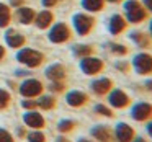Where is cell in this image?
<instances>
[{"instance_id":"f35d334b","label":"cell","mask_w":152,"mask_h":142,"mask_svg":"<svg viewBox=\"0 0 152 142\" xmlns=\"http://www.w3.org/2000/svg\"><path fill=\"white\" fill-rule=\"evenodd\" d=\"M56 142H70V139H67L66 135H59V137H56Z\"/></svg>"},{"instance_id":"4316f807","label":"cell","mask_w":152,"mask_h":142,"mask_svg":"<svg viewBox=\"0 0 152 142\" xmlns=\"http://www.w3.org/2000/svg\"><path fill=\"white\" fill-rule=\"evenodd\" d=\"M108 47H110V52L111 54H115V56H126V54L129 52V49L126 46H123V44H119V43H110L108 44Z\"/></svg>"},{"instance_id":"7bdbcfd3","label":"cell","mask_w":152,"mask_h":142,"mask_svg":"<svg viewBox=\"0 0 152 142\" xmlns=\"http://www.w3.org/2000/svg\"><path fill=\"white\" fill-rule=\"evenodd\" d=\"M77 142H96V141H92V139H85V137H80Z\"/></svg>"},{"instance_id":"9c48e42d","label":"cell","mask_w":152,"mask_h":142,"mask_svg":"<svg viewBox=\"0 0 152 142\" xmlns=\"http://www.w3.org/2000/svg\"><path fill=\"white\" fill-rule=\"evenodd\" d=\"M43 90H44L43 83L36 79H26L20 85V93L25 98H36L43 93Z\"/></svg>"},{"instance_id":"d590c367","label":"cell","mask_w":152,"mask_h":142,"mask_svg":"<svg viewBox=\"0 0 152 142\" xmlns=\"http://www.w3.org/2000/svg\"><path fill=\"white\" fill-rule=\"evenodd\" d=\"M10 5L12 7H21V5H23V0H10Z\"/></svg>"},{"instance_id":"ffe728a7","label":"cell","mask_w":152,"mask_h":142,"mask_svg":"<svg viewBox=\"0 0 152 142\" xmlns=\"http://www.w3.org/2000/svg\"><path fill=\"white\" fill-rule=\"evenodd\" d=\"M34 17H36V13H34L33 8H30V7H18V10H17V20L20 21L21 25L33 23Z\"/></svg>"},{"instance_id":"f1b7e54d","label":"cell","mask_w":152,"mask_h":142,"mask_svg":"<svg viewBox=\"0 0 152 142\" xmlns=\"http://www.w3.org/2000/svg\"><path fill=\"white\" fill-rule=\"evenodd\" d=\"M10 100H12L10 93H8L7 90L0 88V109L8 108V105H10Z\"/></svg>"},{"instance_id":"d6a6232c","label":"cell","mask_w":152,"mask_h":142,"mask_svg":"<svg viewBox=\"0 0 152 142\" xmlns=\"http://www.w3.org/2000/svg\"><path fill=\"white\" fill-rule=\"evenodd\" d=\"M21 106H23L25 109H36L38 101H34V100H23V101H21Z\"/></svg>"},{"instance_id":"e0dca14e","label":"cell","mask_w":152,"mask_h":142,"mask_svg":"<svg viewBox=\"0 0 152 142\" xmlns=\"http://www.w3.org/2000/svg\"><path fill=\"white\" fill-rule=\"evenodd\" d=\"M46 77L51 80V82H57V80H64L66 79V67L62 64H53L46 69Z\"/></svg>"},{"instance_id":"8fae6325","label":"cell","mask_w":152,"mask_h":142,"mask_svg":"<svg viewBox=\"0 0 152 142\" xmlns=\"http://www.w3.org/2000/svg\"><path fill=\"white\" fill-rule=\"evenodd\" d=\"M113 134H115V142H131L136 137L134 127L126 122H118L113 129Z\"/></svg>"},{"instance_id":"2e32d148","label":"cell","mask_w":152,"mask_h":142,"mask_svg":"<svg viewBox=\"0 0 152 142\" xmlns=\"http://www.w3.org/2000/svg\"><path fill=\"white\" fill-rule=\"evenodd\" d=\"M129 38H131L132 43L137 44L141 49H147V47L152 46V38H151V34L144 33V31H132V33L129 34Z\"/></svg>"},{"instance_id":"7402d4cb","label":"cell","mask_w":152,"mask_h":142,"mask_svg":"<svg viewBox=\"0 0 152 142\" xmlns=\"http://www.w3.org/2000/svg\"><path fill=\"white\" fill-rule=\"evenodd\" d=\"M93 52H95V47L90 46V44H75L72 47V54L77 59H82V57H87V56H93Z\"/></svg>"},{"instance_id":"7a4b0ae2","label":"cell","mask_w":152,"mask_h":142,"mask_svg":"<svg viewBox=\"0 0 152 142\" xmlns=\"http://www.w3.org/2000/svg\"><path fill=\"white\" fill-rule=\"evenodd\" d=\"M96 20L88 13H75L72 18V25H74V30L79 36H88L90 33L93 31L95 28Z\"/></svg>"},{"instance_id":"5bb4252c","label":"cell","mask_w":152,"mask_h":142,"mask_svg":"<svg viewBox=\"0 0 152 142\" xmlns=\"http://www.w3.org/2000/svg\"><path fill=\"white\" fill-rule=\"evenodd\" d=\"M23 122H25V126H28L31 129H43L46 126V119L36 109H28L23 114Z\"/></svg>"},{"instance_id":"30bf717a","label":"cell","mask_w":152,"mask_h":142,"mask_svg":"<svg viewBox=\"0 0 152 142\" xmlns=\"http://www.w3.org/2000/svg\"><path fill=\"white\" fill-rule=\"evenodd\" d=\"M90 135L96 142H115L113 127L108 124H96L90 129Z\"/></svg>"},{"instance_id":"8d00e7d4","label":"cell","mask_w":152,"mask_h":142,"mask_svg":"<svg viewBox=\"0 0 152 142\" xmlns=\"http://www.w3.org/2000/svg\"><path fill=\"white\" fill-rule=\"evenodd\" d=\"M145 131H147L149 137H152V119H151V121H147V126H145Z\"/></svg>"},{"instance_id":"ab89813d","label":"cell","mask_w":152,"mask_h":142,"mask_svg":"<svg viewBox=\"0 0 152 142\" xmlns=\"http://www.w3.org/2000/svg\"><path fill=\"white\" fill-rule=\"evenodd\" d=\"M145 90H147V92H152V80H147V82H145Z\"/></svg>"},{"instance_id":"9a60e30c","label":"cell","mask_w":152,"mask_h":142,"mask_svg":"<svg viewBox=\"0 0 152 142\" xmlns=\"http://www.w3.org/2000/svg\"><path fill=\"white\" fill-rule=\"evenodd\" d=\"M126 28H128V21H126V18L123 17V15L115 13V15H111V17H110V21H108V30H110V33H111L113 36L124 33Z\"/></svg>"},{"instance_id":"cb8c5ba5","label":"cell","mask_w":152,"mask_h":142,"mask_svg":"<svg viewBox=\"0 0 152 142\" xmlns=\"http://www.w3.org/2000/svg\"><path fill=\"white\" fill-rule=\"evenodd\" d=\"M38 106L44 111H49V109L56 108V98L51 95H39V100H38Z\"/></svg>"},{"instance_id":"6da1fadb","label":"cell","mask_w":152,"mask_h":142,"mask_svg":"<svg viewBox=\"0 0 152 142\" xmlns=\"http://www.w3.org/2000/svg\"><path fill=\"white\" fill-rule=\"evenodd\" d=\"M124 15L126 21L132 25H139L149 18V12L139 0H126L124 2Z\"/></svg>"},{"instance_id":"44dd1931","label":"cell","mask_w":152,"mask_h":142,"mask_svg":"<svg viewBox=\"0 0 152 142\" xmlns=\"http://www.w3.org/2000/svg\"><path fill=\"white\" fill-rule=\"evenodd\" d=\"M82 8L90 13H98V12L105 10V0H80Z\"/></svg>"},{"instance_id":"74e56055","label":"cell","mask_w":152,"mask_h":142,"mask_svg":"<svg viewBox=\"0 0 152 142\" xmlns=\"http://www.w3.org/2000/svg\"><path fill=\"white\" fill-rule=\"evenodd\" d=\"M131 142H149V141H147V139H144L142 135H136V137L132 139Z\"/></svg>"},{"instance_id":"f6af8a7d","label":"cell","mask_w":152,"mask_h":142,"mask_svg":"<svg viewBox=\"0 0 152 142\" xmlns=\"http://www.w3.org/2000/svg\"><path fill=\"white\" fill-rule=\"evenodd\" d=\"M105 2H110V4H121L123 0H105Z\"/></svg>"},{"instance_id":"60d3db41","label":"cell","mask_w":152,"mask_h":142,"mask_svg":"<svg viewBox=\"0 0 152 142\" xmlns=\"http://www.w3.org/2000/svg\"><path fill=\"white\" fill-rule=\"evenodd\" d=\"M4 57H5V47L0 44V59H4Z\"/></svg>"},{"instance_id":"7c38bea8","label":"cell","mask_w":152,"mask_h":142,"mask_svg":"<svg viewBox=\"0 0 152 142\" xmlns=\"http://www.w3.org/2000/svg\"><path fill=\"white\" fill-rule=\"evenodd\" d=\"M88 101H90V96L82 90H70L66 95V103L70 108H82V106L88 105Z\"/></svg>"},{"instance_id":"bcb514c9","label":"cell","mask_w":152,"mask_h":142,"mask_svg":"<svg viewBox=\"0 0 152 142\" xmlns=\"http://www.w3.org/2000/svg\"><path fill=\"white\" fill-rule=\"evenodd\" d=\"M149 31H151V38H152V20H151V23H149Z\"/></svg>"},{"instance_id":"4fadbf2b","label":"cell","mask_w":152,"mask_h":142,"mask_svg":"<svg viewBox=\"0 0 152 142\" xmlns=\"http://www.w3.org/2000/svg\"><path fill=\"white\" fill-rule=\"evenodd\" d=\"M90 87H92V92L95 93L96 96H105L115 88V83H113V80L108 79V77H100V79L93 80Z\"/></svg>"},{"instance_id":"8992f818","label":"cell","mask_w":152,"mask_h":142,"mask_svg":"<svg viewBox=\"0 0 152 142\" xmlns=\"http://www.w3.org/2000/svg\"><path fill=\"white\" fill-rule=\"evenodd\" d=\"M48 38H49V41H51V43H54V44L67 43V41L72 38V30H70L66 23H56L49 30Z\"/></svg>"},{"instance_id":"ba28073f","label":"cell","mask_w":152,"mask_h":142,"mask_svg":"<svg viewBox=\"0 0 152 142\" xmlns=\"http://www.w3.org/2000/svg\"><path fill=\"white\" fill-rule=\"evenodd\" d=\"M131 118L137 122H147L152 119V105L147 101H139L131 108Z\"/></svg>"},{"instance_id":"5b68a950","label":"cell","mask_w":152,"mask_h":142,"mask_svg":"<svg viewBox=\"0 0 152 142\" xmlns=\"http://www.w3.org/2000/svg\"><path fill=\"white\" fill-rule=\"evenodd\" d=\"M131 67L139 75H149L152 74V54L149 52H139L132 57Z\"/></svg>"},{"instance_id":"3957f363","label":"cell","mask_w":152,"mask_h":142,"mask_svg":"<svg viewBox=\"0 0 152 142\" xmlns=\"http://www.w3.org/2000/svg\"><path fill=\"white\" fill-rule=\"evenodd\" d=\"M17 60L20 64L26 67H39L44 60V54L39 52L36 49H30V47H25V49H20L17 54Z\"/></svg>"},{"instance_id":"277c9868","label":"cell","mask_w":152,"mask_h":142,"mask_svg":"<svg viewBox=\"0 0 152 142\" xmlns=\"http://www.w3.org/2000/svg\"><path fill=\"white\" fill-rule=\"evenodd\" d=\"M80 70L85 75H98L105 70V60L100 57H93V56H87L80 59Z\"/></svg>"},{"instance_id":"ee69618b","label":"cell","mask_w":152,"mask_h":142,"mask_svg":"<svg viewBox=\"0 0 152 142\" xmlns=\"http://www.w3.org/2000/svg\"><path fill=\"white\" fill-rule=\"evenodd\" d=\"M17 75H28V72H25V70H17Z\"/></svg>"},{"instance_id":"83f0119b","label":"cell","mask_w":152,"mask_h":142,"mask_svg":"<svg viewBox=\"0 0 152 142\" xmlns=\"http://www.w3.org/2000/svg\"><path fill=\"white\" fill-rule=\"evenodd\" d=\"M26 139H28V142H46V135H44L39 129H34V131L28 132Z\"/></svg>"},{"instance_id":"e575fe53","label":"cell","mask_w":152,"mask_h":142,"mask_svg":"<svg viewBox=\"0 0 152 142\" xmlns=\"http://www.w3.org/2000/svg\"><path fill=\"white\" fill-rule=\"evenodd\" d=\"M141 4L144 5V8L149 12V13H152V0H142Z\"/></svg>"},{"instance_id":"1f68e13d","label":"cell","mask_w":152,"mask_h":142,"mask_svg":"<svg viewBox=\"0 0 152 142\" xmlns=\"http://www.w3.org/2000/svg\"><path fill=\"white\" fill-rule=\"evenodd\" d=\"M0 142H15V139L7 129L0 127Z\"/></svg>"},{"instance_id":"4dcf8cb0","label":"cell","mask_w":152,"mask_h":142,"mask_svg":"<svg viewBox=\"0 0 152 142\" xmlns=\"http://www.w3.org/2000/svg\"><path fill=\"white\" fill-rule=\"evenodd\" d=\"M49 90H51V92H54V93H61V92H64V90H66V85H64L62 80H57V82H51Z\"/></svg>"},{"instance_id":"b9f144b4","label":"cell","mask_w":152,"mask_h":142,"mask_svg":"<svg viewBox=\"0 0 152 142\" xmlns=\"http://www.w3.org/2000/svg\"><path fill=\"white\" fill-rule=\"evenodd\" d=\"M18 135H20V137H25V135H26V132H25V129H23V127L18 129Z\"/></svg>"},{"instance_id":"d4e9b609","label":"cell","mask_w":152,"mask_h":142,"mask_svg":"<svg viewBox=\"0 0 152 142\" xmlns=\"http://www.w3.org/2000/svg\"><path fill=\"white\" fill-rule=\"evenodd\" d=\"M10 20H12V12L8 8V5L0 2V28H7L10 25Z\"/></svg>"},{"instance_id":"52a82bcc","label":"cell","mask_w":152,"mask_h":142,"mask_svg":"<svg viewBox=\"0 0 152 142\" xmlns=\"http://www.w3.org/2000/svg\"><path fill=\"white\" fill-rule=\"evenodd\" d=\"M108 103L113 109H124L131 105V96L119 88H113L108 93Z\"/></svg>"},{"instance_id":"836d02e7","label":"cell","mask_w":152,"mask_h":142,"mask_svg":"<svg viewBox=\"0 0 152 142\" xmlns=\"http://www.w3.org/2000/svg\"><path fill=\"white\" fill-rule=\"evenodd\" d=\"M59 0H41V4H43V7H46V8H51V7H54V5L57 4Z\"/></svg>"},{"instance_id":"603a6c76","label":"cell","mask_w":152,"mask_h":142,"mask_svg":"<svg viewBox=\"0 0 152 142\" xmlns=\"http://www.w3.org/2000/svg\"><path fill=\"white\" fill-rule=\"evenodd\" d=\"M77 124L79 122L74 121V119H61L59 124H57V131L61 134H69V132H74L77 129Z\"/></svg>"},{"instance_id":"ac0fdd59","label":"cell","mask_w":152,"mask_h":142,"mask_svg":"<svg viewBox=\"0 0 152 142\" xmlns=\"http://www.w3.org/2000/svg\"><path fill=\"white\" fill-rule=\"evenodd\" d=\"M53 21H54V15H53V12H49V10H43L34 17V25H36L39 30L49 28L51 25H53Z\"/></svg>"},{"instance_id":"484cf974","label":"cell","mask_w":152,"mask_h":142,"mask_svg":"<svg viewBox=\"0 0 152 142\" xmlns=\"http://www.w3.org/2000/svg\"><path fill=\"white\" fill-rule=\"evenodd\" d=\"M93 111H95L96 114H100V116H105V118H108V119L115 118V113H113V109L110 108V106H106V105H102V103H98V105H95V108H93Z\"/></svg>"},{"instance_id":"d6986e66","label":"cell","mask_w":152,"mask_h":142,"mask_svg":"<svg viewBox=\"0 0 152 142\" xmlns=\"http://www.w3.org/2000/svg\"><path fill=\"white\" fill-rule=\"evenodd\" d=\"M5 41H7V44L10 47H13V49H18V47H21L25 44V36L23 34H20L18 31L15 30H8L7 33H5Z\"/></svg>"},{"instance_id":"f546056e","label":"cell","mask_w":152,"mask_h":142,"mask_svg":"<svg viewBox=\"0 0 152 142\" xmlns=\"http://www.w3.org/2000/svg\"><path fill=\"white\" fill-rule=\"evenodd\" d=\"M115 67L119 70V72H123V74H128L129 70L132 69V67H131V64H129L128 60H118V62L115 64Z\"/></svg>"}]
</instances>
